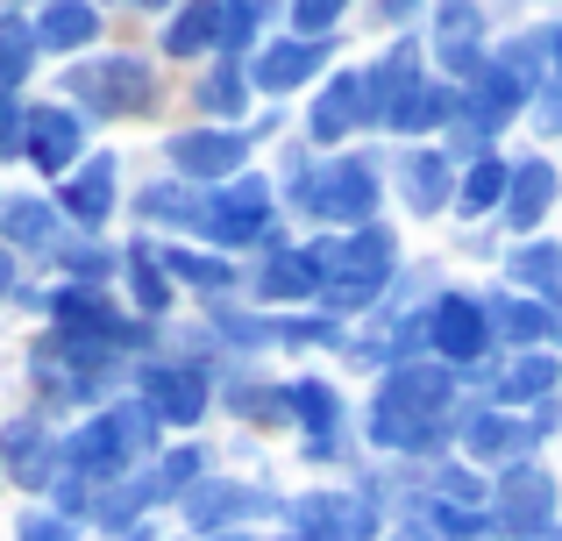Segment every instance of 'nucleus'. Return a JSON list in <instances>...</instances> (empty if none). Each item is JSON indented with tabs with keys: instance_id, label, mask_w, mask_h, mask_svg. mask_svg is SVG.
Segmentation results:
<instances>
[{
	"instance_id": "obj_1",
	"label": "nucleus",
	"mask_w": 562,
	"mask_h": 541,
	"mask_svg": "<svg viewBox=\"0 0 562 541\" xmlns=\"http://www.w3.org/2000/svg\"><path fill=\"white\" fill-rule=\"evenodd\" d=\"M384 271H392V236H371V228L321 243V257H314V278H328V300H342V306L371 300Z\"/></svg>"
},
{
	"instance_id": "obj_2",
	"label": "nucleus",
	"mask_w": 562,
	"mask_h": 541,
	"mask_svg": "<svg viewBox=\"0 0 562 541\" xmlns=\"http://www.w3.org/2000/svg\"><path fill=\"white\" fill-rule=\"evenodd\" d=\"M71 93H86L93 108H108V114H136V108H150V65H136V57L79 65V71H71Z\"/></svg>"
},
{
	"instance_id": "obj_3",
	"label": "nucleus",
	"mask_w": 562,
	"mask_h": 541,
	"mask_svg": "<svg viewBox=\"0 0 562 541\" xmlns=\"http://www.w3.org/2000/svg\"><path fill=\"white\" fill-rule=\"evenodd\" d=\"M384 414H406L420 420V428H435V414L449 406V371H392V385H384Z\"/></svg>"
},
{
	"instance_id": "obj_4",
	"label": "nucleus",
	"mask_w": 562,
	"mask_h": 541,
	"mask_svg": "<svg viewBox=\"0 0 562 541\" xmlns=\"http://www.w3.org/2000/svg\"><path fill=\"white\" fill-rule=\"evenodd\" d=\"M314 207L328 214V222H363V214L378 207V179H371V165H342V171H328V185H314Z\"/></svg>"
},
{
	"instance_id": "obj_5",
	"label": "nucleus",
	"mask_w": 562,
	"mask_h": 541,
	"mask_svg": "<svg viewBox=\"0 0 562 541\" xmlns=\"http://www.w3.org/2000/svg\"><path fill=\"white\" fill-rule=\"evenodd\" d=\"M171 165L192 171V179H228L243 165V136H171Z\"/></svg>"
},
{
	"instance_id": "obj_6",
	"label": "nucleus",
	"mask_w": 562,
	"mask_h": 541,
	"mask_svg": "<svg viewBox=\"0 0 562 541\" xmlns=\"http://www.w3.org/2000/svg\"><path fill=\"white\" fill-rule=\"evenodd\" d=\"M413 93H420V71H413V50H392V57L378 65V79H363V100H371V114H378V122H398Z\"/></svg>"
},
{
	"instance_id": "obj_7",
	"label": "nucleus",
	"mask_w": 562,
	"mask_h": 541,
	"mask_svg": "<svg viewBox=\"0 0 562 541\" xmlns=\"http://www.w3.org/2000/svg\"><path fill=\"white\" fill-rule=\"evenodd\" d=\"M263 207H271V193H263L257 179L228 185V193H221V207H214V236H221V243H249V236H263Z\"/></svg>"
},
{
	"instance_id": "obj_8",
	"label": "nucleus",
	"mask_w": 562,
	"mask_h": 541,
	"mask_svg": "<svg viewBox=\"0 0 562 541\" xmlns=\"http://www.w3.org/2000/svg\"><path fill=\"white\" fill-rule=\"evenodd\" d=\"M143 392L157 399V414L165 420H200V406H206V385H200V371H143Z\"/></svg>"
},
{
	"instance_id": "obj_9",
	"label": "nucleus",
	"mask_w": 562,
	"mask_h": 541,
	"mask_svg": "<svg viewBox=\"0 0 562 541\" xmlns=\"http://www.w3.org/2000/svg\"><path fill=\"white\" fill-rule=\"evenodd\" d=\"M435 342L449 349L456 363H470V357L484 349V320H477V306H470L463 292H449V300L435 306Z\"/></svg>"
},
{
	"instance_id": "obj_10",
	"label": "nucleus",
	"mask_w": 562,
	"mask_h": 541,
	"mask_svg": "<svg viewBox=\"0 0 562 541\" xmlns=\"http://www.w3.org/2000/svg\"><path fill=\"white\" fill-rule=\"evenodd\" d=\"M29 157H36L43 171H65L71 157H79V122L71 114H29Z\"/></svg>"
},
{
	"instance_id": "obj_11",
	"label": "nucleus",
	"mask_w": 562,
	"mask_h": 541,
	"mask_svg": "<svg viewBox=\"0 0 562 541\" xmlns=\"http://www.w3.org/2000/svg\"><path fill=\"white\" fill-rule=\"evenodd\" d=\"M357 122H363V79H357V71H342V79L314 100V136L335 143L342 128H357Z\"/></svg>"
},
{
	"instance_id": "obj_12",
	"label": "nucleus",
	"mask_w": 562,
	"mask_h": 541,
	"mask_svg": "<svg viewBox=\"0 0 562 541\" xmlns=\"http://www.w3.org/2000/svg\"><path fill=\"white\" fill-rule=\"evenodd\" d=\"M441 57H449V71L477 79V8H470V0H449V8H441Z\"/></svg>"
},
{
	"instance_id": "obj_13",
	"label": "nucleus",
	"mask_w": 562,
	"mask_h": 541,
	"mask_svg": "<svg viewBox=\"0 0 562 541\" xmlns=\"http://www.w3.org/2000/svg\"><path fill=\"white\" fill-rule=\"evenodd\" d=\"M65 207L79 214V222H108V207H114V157H93V165L71 179Z\"/></svg>"
},
{
	"instance_id": "obj_14",
	"label": "nucleus",
	"mask_w": 562,
	"mask_h": 541,
	"mask_svg": "<svg viewBox=\"0 0 562 541\" xmlns=\"http://www.w3.org/2000/svg\"><path fill=\"white\" fill-rule=\"evenodd\" d=\"M314 65H321V50H314V43H271V50H263V65H257V86L285 93V86H300Z\"/></svg>"
},
{
	"instance_id": "obj_15",
	"label": "nucleus",
	"mask_w": 562,
	"mask_h": 541,
	"mask_svg": "<svg viewBox=\"0 0 562 541\" xmlns=\"http://www.w3.org/2000/svg\"><path fill=\"white\" fill-rule=\"evenodd\" d=\"M549 193H555L549 165H520V171H513V200H506V222H513V228H535V222H541V207H549Z\"/></svg>"
},
{
	"instance_id": "obj_16",
	"label": "nucleus",
	"mask_w": 562,
	"mask_h": 541,
	"mask_svg": "<svg viewBox=\"0 0 562 541\" xmlns=\"http://www.w3.org/2000/svg\"><path fill=\"white\" fill-rule=\"evenodd\" d=\"M93 29H100V22H93V8H79V0H57V8L36 22V36L50 43V50H71V43H86Z\"/></svg>"
},
{
	"instance_id": "obj_17",
	"label": "nucleus",
	"mask_w": 562,
	"mask_h": 541,
	"mask_svg": "<svg viewBox=\"0 0 562 541\" xmlns=\"http://www.w3.org/2000/svg\"><path fill=\"white\" fill-rule=\"evenodd\" d=\"M406 200L420 214H435L441 200H449V157H413L406 165Z\"/></svg>"
},
{
	"instance_id": "obj_18",
	"label": "nucleus",
	"mask_w": 562,
	"mask_h": 541,
	"mask_svg": "<svg viewBox=\"0 0 562 541\" xmlns=\"http://www.w3.org/2000/svg\"><path fill=\"white\" fill-rule=\"evenodd\" d=\"M214 36H221V8H186L179 22L165 29V50L171 57H192V50H206Z\"/></svg>"
},
{
	"instance_id": "obj_19",
	"label": "nucleus",
	"mask_w": 562,
	"mask_h": 541,
	"mask_svg": "<svg viewBox=\"0 0 562 541\" xmlns=\"http://www.w3.org/2000/svg\"><path fill=\"white\" fill-rule=\"evenodd\" d=\"M0 228H8L14 243H50L57 236V214L43 207V200H14V207L0 214Z\"/></svg>"
},
{
	"instance_id": "obj_20",
	"label": "nucleus",
	"mask_w": 562,
	"mask_h": 541,
	"mask_svg": "<svg viewBox=\"0 0 562 541\" xmlns=\"http://www.w3.org/2000/svg\"><path fill=\"white\" fill-rule=\"evenodd\" d=\"M506 506H513V528H535V520H541V506H549V485H541V477L535 471H520V477H513V485H506Z\"/></svg>"
},
{
	"instance_id": "obj_21",
	"label": "nucleus",
	"mask_w": 562,
	"mask_h": 541,
	"mask_svg": "<svg viewBox=\"0 0 562 541\" xmlns=\"http://www.w3.org/2000/svg\"><path fill=\"white\" fill-rule=\"evenodd\" d=\"M165 278H186V285L228 292V264H214V257H186V250H165Z\"/></svg>"
},
{
	"instance_id": "obj_22",
	"label": "nucleus",
	"mask_w": 562,
	"mask_h": 541,
	"mask_svg": "<svg viewBox=\"0 0 562 541\" xmlns=\"http://www.w3.org/2000/svg\"><path fill=\"white\" fill-rule=\"evenodd\" d=\"M321 278H314V264L306 257H278L271 271H263V292H278V300H300V292H314Z\"/></svg>"
},
{
	"instance_id": "obj_23",
	"label": "nucleus",
	"mask_w": 562,
	"mask_h": 541,
	"mask_svg": "<svg viewBox=\"0 0 562 541\" xmlns=\"http://www.w3.org/2000/svg\"><path fill=\"white\" fill-rule=\"evenodd\" d=\"M498 193H506V171H498V165H477V171L463 179V193H456V200H463V214H477V207H492Z\"/></svg>"
},
{
	"instance_id": "obj_24",
	"label": "nucleus",
	"mask_w": 562,
	"mask_h": 541,
	"mask_svg": "<svg viewBox=\"0 0 562 541\" xmlns=\"http://www.w3.org/2000/svg\"><path fill=\"white\" fill-rule=\"evenodd\" d=\"M128 271H136V300H143V306H165V300H171V292H165V264H157L150 250L128 257Z\"/></svg>"
},
{
	"instance_id": "obj_25",
	"label": "nucleus",
	"mask_w": 562,
	"mask_h": 541,
	"mask_svg": "<svg viewBox=\"0 0 562 541\" xmlns=\"http://www.w3.org/2000/svg\"><path fill=\"white\" fill-rule=\"evenodd\" d=\"M29 71V36L14 22H0V86H14Z\"/></svg>"
},
{
	"instance_id": "obj_26",
	"label": "nucleus",
	"mask_w": 562,
	"mask_h": 541,
	"mask_svg": "<svg viewBox=\"0 0 562 541\" xmlns=\"http://www.w3.org/2000/svg\"><path fill=\"white\" fill-rule=\"evenodd\" d=\"M200 108L206 114H235L243 108V79H235V71H214V79L200 86Z\"/></svg>"
},
{
	"instance_id": "obj_27",
	"label": "nucleus",
	"mask_w": 562,
	"mask_h": 541,
	"mask_svg": "<svg viewBox=\"0 0 562 541\" xmlns=\"http://www.w3.org/2000/svg\"><path fill=\"white\" fill-rule=\"evenodd\" d=\"M292 399L306 406V420H314V442H328V428H335V399H328V385H292Z\"/></svg>"
},
{
	"instance_id": "obj_28",
	"label": "nucleus",
	"mask_w": 562,
	"mask_h": 541,
	"mask_svg": "<svg viewBox=\"0 0 562 541\" xmlns=\"http://www.w3.org/2000/svg\"><path fill=\"white\" fill-rule=\"evenodd\" d=\"M342 8H349V0H300V8H292V22H300L306 36H321V29L342 22Z\"/></svg>"
},
{
	"instance_id": "obj_29",
	"label": "nucleus",
	"mask_w": 562,
	"mask_h": 541,
	"mask_svg": "<svg viewBox=\"0 0 562 541\" xmlns=\"http://www.w3.org/2000/svg\"><path fill=\"white\" fill-rule=\"evenodd\" d=\"M549 377H555V363H549V357H527L520 371L506 377V399H520V392H541V385H549Z\"/></svg>"
},
{
	"instance_id": "obj_30",
	"label": "nucleus",
	"mask_w": 562,
	"mask_h": 541,
	"mask_svg": "<svg viewBox=\"0 0 562 541\" xmlns=\"http://www.w3.org/2000/svg\"><path fill=\"white\" fill-rule=\"evenodd\" d=\"M143 214H150V222H192V200H186V193H165V185H157V193L143 200Z\"/></svg>"
},
{
	"instance_id": "obj_31",
	"label": "nucleus",
	"mask_w": 562,
	"mask_h": 541,
	"mask_svg": "<svg viewBox=\"0 0 562 541\" xmlns=\"http://www.w3.org/2000/svg\"><path fill=\"white\" fill-rule=\"evenodd\" d=\"M192 463H200V457H192V449H179V457H165V471L150 477V492H179L186 477H192Z\"/></svg>"
},
{
	"instance_id": "obj_32",
	"label": "nucleus",
	"mask_w": 562,
	"mask_h": 541,
	"mask_svg": "<svg viewBox=\"0 0 562 541\" xmlns=\"http://www.w3.org/2000/svg\"><path fill=\"white\" fill-rule=\"evenodd\" d=\"M498 328L527 342V335H541V314H535V306H498Z\"/></svg>"
},
{
	"instance_id": "obj_33",
	"label": "nucleus",
	"mask_w": 562,
	"mask_h": 541,
	"mask_svg": "<svg viewBox=\"0 0 562 541\" xmlns=\"http://www.w3.org/2000/svg\"><path fill=\"white\" fill-rule=\"evenodd\" d=\"M235 506H249L243 492H200V499H192V514H200V520H214V514H235Z\"/></svg>"
},
{
	"instance_id": "obj_34",
	"label": "nucleus",
	"mask_w": 562,
	"mask_h": 541,
	"mask_svg": "<svg viewBox=\"0 0 562 541\" xmlns=\"http://www.w3.org/2000/svg\"><path fill=\"white\" fill-rule=\"evenodd\" d=\"M249 22H257V8H243V0H235V8L221 14V36H214V43H243V36H249Z\"/></svg>"
},
{
	"instance_id": "obj_35",
	"label": "nucleus",
	"mask_w": 562,
	"mask_h": 541,
	"mask_svg": "<svg viewBox=\"0 0 562 541\" xmlns=\"http://www.w3.org/2000/svg\"><path fill=\"white\" fill-rule=\"evenodd\" d=\"M22 143V128H14V114H8V100H0V150H14Z\"/></svg>"
},
{
	"instance_id": "obj_36",
	"label": "nucleus",
	"mask_w": 562,
	"mask_h": 541,
	"mask_svg": "<svg viewBox=\"0 0 562 541\" xmlns=\"http://www.w3.org/2000/svg\"><path fill=\"white\" fill-rule=\"evenodd\" d=\"M8 278H14V264H8V250H0V285H8Z\"/></svg>"
},
{
	"instance_id": "obj_37",
	"label": "nucleus",
	"mask_w": 562,
	"mask_h": 541,
	"mask_svg": "<svg viewBox=\"0 0 562 541\" xmlns=\"http://www.w3.org/2000/svg\"><path fill=\"white\" fill-rule=\"evenodd\" d=\"M136 8H157V0H136Z\"/></svg>"
},
{
	"instance_id": "obj_38",
	"label": "nucleus",
	"mask_w": 562,
	"mask_h": 541,
	"mask_svg": "<svg viewBox=\"0 0 562 541\" xmlns=\"http://www.w3.org/2000/svg\"><path fill=\"white\" fill-rule=\"evenodd\" d=\"M0 8H14V0H0Z\"/></svg>"
}]
</instances>
